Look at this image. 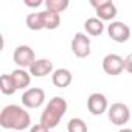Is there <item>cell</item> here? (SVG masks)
<instances>
[{
    "label": "cell",
    "mask_w": 132,
    "mask_h": 132,
    "mask_svg": "<svg viewBox=\"0 0 132 132\" xmlns=\"http://www.w3.org/2000/svg\"><path fill=\"white\" fill-rule=\"evenodd\" d=\"M0 126L3 129H13L22 132L31 126V117L22 106L10 104L0 112Z\"/></svg>",
    "instance_id": "obj_1"
},
{
    "label": "cell",
    "mask_w": 132,
    "mask_h": 132,
    "mask_svg": "<svg viewBox=\"0 0 132 132\" xmlns=\"http://www.w3.org/2000/svg\"><path fill=\"white\" fill-rule=\"evenodd\" d=\"M67 107H69V104L62 96L51 98L40 115V123L44 126H47L48 129L56 127L59 124V121L62 120V117L65 115V112H67Z\"/></svg>",
    "instance_id": "obj_2"
},
{
    "label": "cell",
    "mask_w": 132,
    "mask_h": 132,
    "mask_svg": "<svg viewBox=\"0 0 132 132\" xmlns=\"http://www.w3.org/2000/svg\"><path fill=\"white\" fill-rule=\"evenodd\" d=\"M107 117H109V120L113 124L124 126L130 120V110H129V107L124 103H113L112 106H109Z\"/></svg>",
    "instance_id": "obj_3"
},
{
    "label": "cell",
    "mask_w": 132,
    "mask_h": 132,
    "mask_svg": "<svg viewBox=\"0 0 132 132\" xmlns=\"http://www.w3.org/2000/svg\"><path fill=\"white\" fill-rule=\"evenodd\" d=\"M13 59L14 62L19 65V69H30L33 62L36 61V56H34V50L30 47V45H19L14 53H13Z\"/></svg>",
    "instance_id": "obj_4"
},
{
    "label": "cell",
    "mask_w": 132,
    "mask_h": 132,
    "mask_svg": "<svg viewBox=\"0 0 132 132\" xmlns=\"http://www.w3.org/2000/svg\"><path fill=\"white\" fill-rule=\"evenodd\" d=\"M90 5L95 8L96 17L103 22L104 20H112L117 16V6L112 0H100V2L98 0H92Z\"/></svg>",
    "instance_id": "obj_5"
},
{
    "label": "cell",
    "mask_w": 132,
    "mask_h": 132,
    "mask_svg": "<svg viewBox=\"0 0 132 132\" xmlns=\"http://www.w3.org/2000/svg\"><path fill=\"white\" fill-rule=\"evenodd\" d=\"M72 51L76 57H87L90 54V37L84 33H76L72 39Z\"/></svg>",
    "instance_id": "obj_6"
},
{
    "label": "cell",
    "mask_w": 132,
    "mask_h": 132,
    "mask_svg": "<svg viewBox=\"0 0 132 132\" xmlns=\"http://www.w3.org/2000/svg\"><path fill=\"white\" fill-rule=\"evenodd\" d=\"M22 104L28 109H36L39 106L44 104L45 101V92L39 87H33V89H27L22 95Z\"/></svg>",
    "instance_id": "obj_7"
},
{
    "label": "cell",
    "mask_w": 132,
    "mask_h": 132,
    "mask_svg": "<svg viewBox=\"0 0 132 132\" xmlns=\"http://www.w3.org/2000/svg\"><path fill=\"white\" fill-rule=\"evenodd\" d=\"M103 70L110 75V76H117L124 70V59L120 54L110 53L107 56H104L103 59Z\"/></svg>",
    "instance_id": "obj_8"
},
{
    "label": "cell",
    "mask_w": 132,
    "mask_h": 132,
    "mask_svg": "<svg viewBox=\"0 0 132 132\" xmlns=\"http://www.w3.org/2000/svg\"><path fill=\"white\" fill-rule=\"evenodd\" d=\"M107 34L115 42H127L130 37V28L123 22H112L107 27Z\"/></svg>",
    "instance_id": "obj_9"
},
{
    "label": "cell",
    "mask_w": 132,
    "mask_h": 132,
    "mask_svg": "<svg viewBox=\"0 0 132 132\" xmlns=\"http://www.w3.org/2000/svg\"><path fill=\"white\" fill-rule=\"evenodd\" d=\"M87 109L92 115H103L104 112L109 110V103L107 98L103 93H92L87 100Z\"/></svg>",
    "instance_id": "obj_10"
},
{
    "label": "cell",
    "mask_w": 132,
    "mask_h": 132,
    "mask_svg": "<svg viewBox=\"0 0 132 132\" xmlns=\"http://www.w3.org/2000/svg\"><path fill=\"white\" fill-rule=\"evenodd\" d=\"M28 72L31 73V76H36V78H44L47 75H50L53 72V62L50 59H36L33 62V65L28 69Z\"/></svg>",
    "instance_id": "obj_11"
},
{
    "label": "cell",
    "mask_w": 132,
    "mask_h": 132,
    "mask_svg": "<svg viewBox=\"0 0 132 132\" xmlns=\"http://www.w3.org/2000/svg\"><path fill=\"white\" fill-rule=\"evenodd\" d=\"M51 81L57 89H65L72 84L73 75L69 69H56L51 75Z\"/></svg>",
    "instance_id": "obj_12"
},
{
    "label": "cell",
    "mask_w": 132,
    "mask_h": 132,
    "mask_svg": "<svg viewBox=\"0 0 132 132\" xmlns=\"http://www.w3.org/2000/svg\"><path fill=\"white\" fill-rule=\"evenodd\" d=\"M13 81H14V86L17 90H25L30 82H31V73L27 72L25 69H17V70H13V73H10Z\"/></svg>",
    "instance_id": "obj_13"
},
{
    "label": "cell",
    "mask_w": 132,
    "mask_h": 132,
    "mask_svg": "<svg viewBox=\"0 0 132 132\" xmlns=\"http://www.w3.org/2000/svg\"><path fill=\"white\" fill-rule=\"evenodd\" d=\"M42 13V19H44V27L45 30H56L61 23V14L50 11V10H44Z\"/></svg>",
    "instance_id": "obj_14"
},
{
    "label": "cell",
    "mask_w": 132,
    "mask_h": 132,
    "mask_svg": "<svg viewBox=\"0 0 132 132\" xmlns=\"http://www.w3.org/2000/svg\"><path fill=\"white\" fill-rule=\"evenodd\" d=\"M84 28H86L87 34H90V36H100L104 31V23L98 17H89L84 22Z\"/></svg>",
    "instance_id": "obj_15"
},
{
    "label": "cell",
    "mask_w": 132,
    "mask_h": 132,
    "mask_svg": "<svg viewBox=\"0 0 132 132\" xmlns=\"http://www.w3.org/2000/svg\"><path fill=\"white\" fill-rule=\"evenodd\" d=\"M25 23L30 30L33 31H39V30H44V19H42V13H31L27 16L25 19Z\"/></svg>",
    "instance_id": "obj_16"
},
{
    "label": "cell",
    "mask_w": 132,
    "mask_h": 132,
    "mask_svg": "<svg viewBox=\"0 0 132 132\" xmlns=\"http://www.w3.org/2000/svg\"><path fill=\"white\" fill-rule=\"evenodd\" d=\"M0 90H2L3 95H13L17 90L10 73H5V75H2V78H0Z\"/></svg>",
    "instance_id": "obj_17"
},
{
    "label": "cell",
    "mask_w": 132,
    "mask_h": 132,
    "mask_svg": "<svg viewBox=\"0 0 132 132\" xmlns=\"http://www.w3.org/2000/svg\"><path fill=\"white\" fill-rule=\"evenodd\" d=\"M69 0H45V6L50 11H54L57 14H61L62 11H65L69 8Z\"/></svg>",
    "instance_id": "obj_18"
},
{
    "label": "cell",
    "mask_w": 132,
    "mask_h": 132,
    "mask_svg": "<svg viewBox=\"0 0 132 132\" xmlns=\"http://www.w3.org/2000/svg\"><path fill=\"white\" fill-rule=\"evenodd\" d=\"M67 130L69 132H87V124L82 118H72L67 124Z\"/></svg>",
    "instance_id": "obj_19"
},
{
    "label": "cell",
    "mask_w": 132,
    "mask_h": 132,
    "mask_svg": "<svg viewBox=\"0 0 132 132\" xmlns=\"http://www.w3.org/2000/svg\"><path fill=\"white\" fill-rule=\"evenodd\" d=\"M124 70L132 75V53H129V54L124 57Z\"/></svg>",
    "instance_id": "obj_20"
},
{
    "label": "cell",
    "mask_w": 132,
    "mask_h": 132,
    "mask_svg": "<svg viewBox=\"0 0 132 132\" xmlns=\"http://www.w3.org/2000/svg\"><path fill=\"white\" fill-rule=\"evenodd\" d=\"M30 132H50V129H48L47 126H44L42 123H39V124H34V126H31Z\"/></svg>",
    "instance_id": "obj_21"
},
{
    "label": "cell",
    "mask_w": 132,
    "mask_h": 132,
    "mask_svg": "<svg viewBox=\"0 0 132 132\" xmlns=\"http://www.w3.org/2000/svg\"><path fill=\"white\" fill-rule=\"evenodd\" d=\"M23 3H25V6H30V8H37L42 5L40 0H23Z\"/></svg>",
    "instance_id": "obj_22"
},
{
    "label": "cell",
    "mask_w": 132,
    "mask_h": 132,
    "mask_svg": "<svg viewBox=\"0 0 132 132\" xmlns=\"http://www.w3.org/2000/svg\"><path fill=\"white\" fill-rule=\"evenodd\" d=\"M118 132H132V129H129V127H121Z\"/></svg>",
    "instance_id": "obj_23"
}]
</instances>
